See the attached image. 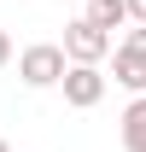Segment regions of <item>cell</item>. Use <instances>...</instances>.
Instances as JSON below:
<instances>
[{"label": "cell", "mask_w": 146, "mask_h": 152, "mask_svg": "<svg viewBox=\"0 0 146 152\" xmlns=\"http://www.w3.org/2000/svg\"><path fill=\"white\" fill-rule=\"evenodd\" d=\"M128 23H140V29H146V0H128Z\"/></svg>", "instance_id": "ba28073f"}, {"label": "cell", "mask_w": 146, "mask_h": 152, "mask_svg": "<svg viewBox=\"0 0 146 152\" xmlns=\"http://www.w3.org/2000/svg\"><path fill=\"white\" fill-rule=\"evenodd\" d=\"M111 82H123L128 94H146V64H134L128 53H111Z\"/></svg>", "instance_id": "8992f818"}, {"label": "cell", "mask_w": 146, "mask_h": 152, "mask_svg": "<svg viewBox=\"0 0 146 152\" xmlns=\"http://www.w3.org/2000/svg\"><path fill=\"white\" fill-rule=\"evenodd\" d=\"M64 70H70V58H64V47H58V41H35V47H23V53H18L23 88H58V82H64Z\"/></svg>", "instance_id": "6da1fadb"}, {"label": "cell", "mask_w": 146, "mask_h": 152, "mask_svg": "<svg viewBox=\"0 0 146 152\" xmlns=\"http://www.w3.org/2000/svg\"><path fill=\"white\" fill-rule=\"evenodd\" d=\"M0 64H12V35L0 29Z\"/></svg>", "instance_id": "9c48e42d"}, {"label": "cell", "mask_w": 146, "mask_h": 152, "mask_svg": "<svg viewBox=\"0 0 146 152\" xmlns=\"http://www.w3.org/2000/svg\"><path fill=\"white\" fill-rule=\"evenodd\" d=\"M117 53H128L134 64H146V29H140V23H134V29L123 35V47H117Z\"/></svg>", "instance_id": "52a82bcc"}, {"label": "cell", "mask_w": 146, "mask_h": 152, "mask_svg": "<svg viewBox=\"0 0 146 152\" xmlns=\"http://www.w3.org/2000/svg\"><path fill=\"white\" fill-rule=\"evenodd\" d=\"M123 152H146V94L123 105Z\"/></svg>", "instance_id": "277c9868"}, {"label": "cell", "mask_w": 146, "mask_h": 152, "mask_svg": "<svg viewBox=\"0 0 146 152\" xmlns=\"http://www.w3.org/2000/svg\"><path fill=\"white\" fill-rule=\"evenodd\" d=\"M82 18H88L93 29H105V35H111V29H123V23H128V0H88Z\"/></svg>", "instance_id": "5b68a950"}, {"label": "cell", "mask_w": 146, "mask_h": 152, "mask_svg": "<svg viewBox=\"0 0 146 152\" xmlns=\"http://www.w3.org/2000/svg\"><path fill=\"white\" fill-rule=\"evenodd\" d=\"M58 88H64V105L88 111V105H99V99H105V76H99V64H70Z\"/></svg>", "instance_id": "3957f363"}, {"label": "cell", "mask_w": 146, "mask_h": 152, "mask_svg": "<svg viewBox=\"0 0 146 152\" xmlns=\"http://www.w3.org/2000/svg\"><path fill=\"white\" fill-rule=\"evenodd\" d=\"M58 47H64L70 64H99V58L111 53V35H105V29H93L88 18H76V23H64V41H58Z\"/></svg>", "instance_id": "7a4b0ae2"}, {"label": "cell", "mask_w": 146, "mask_h": 152, "mask_svg": "<svg viewBox=\"0 0 146 152\" xmlns=\"http://www.w3.org/2000/svg\"><path fill=\"white\" fill-rule=\"evenodd\" d=\"M0 152H12V146H6V140H0Z\"/></svg>", "instance_id": "30bf717a"}]
</instances>
